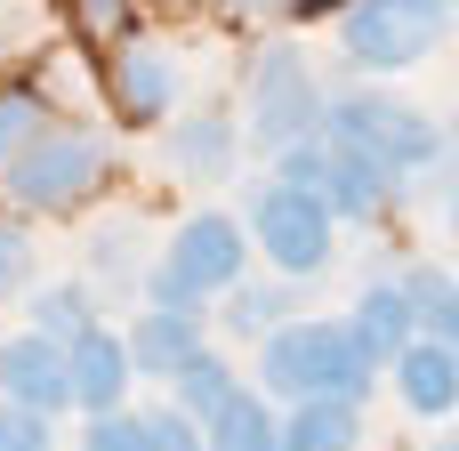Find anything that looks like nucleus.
Here are the masks:
<instances>
[{"label":"nucleus","instance_id":"423d86ee","mask_svg":"<svg viewBox=\"0 0 459 451\" xmlns=\"http://www.w3.org/2000/svg\"><path fill=\"white\" fill-rule=\"evenodd\" d=\"M299 137H323V89L307 73V56L282 40L250 65V145L258 153H282Z\"/></svg>","mask_w":459,"mask_h":451},{"label":"nucleus","instance_id":"bb28decb","mask_svg":"<svg viewBox=\"0 0 459 451\" xmlns=\"http://www.w3.org/2000/svg\"><path fill=\"white\" fill-rule=\"evenodd\" d=\"M226 8H234V16H290L299 0H226Z\"/></svg>","mask_w":459,"mask_h":451},{"label":"nucleus","instance_id":"a878e982","mask_svg":"<svg viewBox=\"0 0 459 451\" xmlns=\"http://www.w3.org/2000/svg\"><path fill=\"white\" fill-rule=\"evenodd\" d=\"M121 16H129V0H81V24L89 32H121Z\"/></svg>","mask_w":459,"mask_h":451},{"label":"nucleus","instance_id":"20e7f679","mask_svg":"<svg viewBox=\"0 0 459 451\" xmlns=\"http://www.w3.org/2000/svg\"><path fill=\"white\" fill-rule=\"evenodd\" d=\"M250 274V234L226 218V210H194L178 234H169V258L145 274L153 307H202V299H226L234 282Z\"/></svg>","mask_w":459,"mask_h":451},{"label":"nucleus","instance_id":"1a4fd4ad","mask_svg":"<svg viewBox=\"0 0 459 451\" xmlns=\"http://www.w3.org/2000/svg\"><path fill=\"white\" fill-rule=\"evenodd\" d=\"M65 379H73V403L97 420V412H121V395H129V379H137V363H129V347H121V331H105V323H89L81 339H65Z\"/></svg>","mask_w":459,"mask_h":451},{"label":"nucleus","instance_id":"aec40b11","mask_svg":"<svg viewBox=\"0 0 459 451\" xmlns=\"http://www.w3.org/2000/svg\"><path fill=\"white\" fill-rule=\"evenodd\" d=\"M403 291H411L420 339H436V347H452V355H459V282H452V274H436V266H420V274H403Z\"/></svg>","mask_w":459,"mask_h":451},{"label":"nucleus","instance_id":"7ed1b4c3","mask_svg":"<svg viewBox=\"0 0 459 451\" xmlns=\"http://www.w3.org/2000/svg\"><path fill=\"white\" fill-rule=\"evenodd\" d=\"M105 169H113L105 137H89V129H73V121H48L24 153L0 169V186H8L16 210H32V218H65V210H81V202L105 186Z\"/></svg>","mask_w":459,"mask_h":451},{"label":"nucleus","instance_id":"b1692460","mask_svg":"<svg viewBox=\"0 0 459 451\" xmlns=\"http://www.w3.org/2000/svg\"><path fill=\"white\" fill-rule=\"evenodd\" d=\"M0 451H56V420H40V412L0 395Z\"/></svg>","mask_w":459,"mask_h":451},{"label":"nucleus","instance_id":"39448f33","mask_svg":"<svg viewBox=\"0 0 459 451\" xmlns=\"http://www.w3.org/2000/svg\"><path fill=\"white\" fill-rule=\"evenodd\" d=\"M444 24H452L444 0H355V8L339 16V48H347V65H363V73H411V65L436 56Z\"/></svg>","mask_w":459,"mask_h":451},{"label":"nucleus","instance_id":"4468645a","mask_svg":"<svg viewBox=\"0 0 459 451\" xmlns=\"http://www.w3.org/2000/svg\"><path fill=\"white\" fill-rule=\"evenodd\" d=\"M355 339H363V355L371 363H395L411 339H420V315H411V291L403 282H371L363 299H355V323H347Z\"/></svg>","mask_w":459,"mask_h":451},{"label":"nucleus","instance_id":"9b49d317","mask_svg":"<svg viewBox=\"0 0 459 451\" xmlns=\"http://www.w3.org/2000/svg\"><path fill=\"white\" fill-rule=\"evenodd\" d=\"M395 395H403V412H420V420H444L459 412V355L452 347H436V339H411L395 363Z\"/></svg>","mask_w":459,"mask_h":451},{"label":"nucleus","instance_id":"6ab92c4d","mask_svg":"<svg viewBox=\"0 0 459 451\" xmlns=\"http://www.w3.org/2000/svg\"><path fill=\"white\" fill-rule=\"evenodd\" d=\"M282 323H299L290 282H282V291H266V282H234V291H226V331H234V339H266V331H282Z\"/></svg>","mask_w":459,"mask_h":451},{"label":"nucleus","instance_id":"f3484780","mask_svg":"<svg viewBox=\"0 0 459 451\" xmlns=\"http://www.w3.org/2000/svg\"><path fill=\"white\" fill-rule=\"evenodd\" d=\"M202 451H282V403H266L258 387H242V395L202 428Z\"/></svg>","mask_w":459,"mask_h":451},{"label":"nucleus","instance_id":"9d476101","mask_svg":"<svg viewBox=\"0 0 459 451\" xmlns=\"http://www.w3.org/2000/svg\"><path fill=\"white\" fill-rule=\"evenodd\" d=\"M234 153H242V129L226 113H186L169 137H161V161L186 178V186H218L234 178Z\"/></svg>","mask_w":459,"mask_h":451},{"label":"nucleus","instance_id":"4be33fe9","mask_svg":"<svg viewBox=\"0 0 459 451\" xmlns=\"http://www.w3.org/2000/svg\"><path fill=\"white\" fill-rule=\"evenodd\" d=\"M40 129H48L40 97H32V89H0V169H8V161H16V153L32 145Z\"/></svg>","mask_w":459,"mask_h":451},{"label":"nucleus","instance_id":"412c9836","mask_svg":"<svg viewBox=\"0 0 459 451\" xmlns=\"http://www.w3.org/2000/svg\"><path fill=\"white\" fill-rule=\"evenodd\" d=\"M89 323H97V307H89L81 282H48V291H32V331H40V339L65 347V339H81Z\"/></svg>","mask_w":459,"mask_h":451},{"label":"nucleus","instance_id":"5701e85b","mask_svg":"<svg viewBox=\"0 0 459 451\" xmlns=\"http://www.w3.org/2000/svg\"><path fill=\"white\" fill-rule=\"evenodd\" d=\"M81 451H153V428H145V412H97L89 420V436H81Z\"/></svg>","mask_w":459,"mask_h":451},{"label":"nucleus","instance_id":"393cba45","mask_svg":"<svg viewBox=\"0 0 459 451\" xmlns=\"http://www.w3.org/2000/svg\"><path fill=\"white\" fill-rule=\"evenodd\" d=\"M24 266H32V250H24V226H16V218L0 210V299H8V291L24 282Z\"/></svg>","mask_w":459,"mask_h":451},{"label":"nucleus","instance_id":"f03ea898","mask_svg":"<svg viewBox=\"0 0 459 451\" xmlns=\"http://www.w3.org/2000/svg\"><path fill=\"white\" fill-rule=\"evenodd\" d=\"M323 137L355 145L387 178H420V169L444 161V129L428 113H411L403 97H387V89H339V97H323Z\"/></svg>","mask_w":459,"mask_h":451},{"label":"nucleus","instance_id":"6e6552de","mask_svg":"<svg viewBox=\"0 0 459 451\" xmlns=\"http://www.w3.org/2000/svg\"><path fill=\"white\" fill-rule=\"evenodd\" d=\"M0 395H8V403H24V412H40V420L73 412L65 347H56V339H40V331H16V339H0Z\"/></svg>","mask_w":459,"mask_h":451},{"label":"nucleus","instance_id":"c756f323","mask_svg":"<svg viewBox=\"0 0 459 451\" xmlns=\"http://www.w3.org/2000/svg\"><path fill=\"white\" fill-rule=\"evenodd\" d=\"M444 8H459V0H444Z\"/></svg>","mask_w":459,"mask_h":451},{"label":"nucleus","instance_id":"f257e3e1","mask_svg":"<svg viewBox=\"0 0 459 451\" xmlns=\"http://www.w3.org/2000/svg\"><path fill=\"white\" fill-rule=\"evenodd\" d=\"M371 387H379V363L363 355V339L347 323H282L258 339V395L266 403H307V395L371 403Z\"/></svg>","mask_w":459,"mask_h":451},{"label":"nucleus","instance_id":"dca6fc26","mask_svg":"<svg viewBox=\"0 0 459 451\" xmlns=\"http://www.w3.org/2000/svg\"><path fill=\"white\" fill-rule=\"evenodd\" d=\"M169 97H178L169 56H161V48H121V65H113V105H121V121H161Z\"/></svg>","mask_w":459,"mask_h":451},{"label":"nucleus","instance_id":"cd10ccee","mask_svg":"<svg viewBox=\"0 0 459 451\" xmlns=\"http://www.w3.org/2000/svg\"><path fill=\"white\" fill-rule=\"evenodd\" d=\"M436 451H459V436H444V444H436Z\"/></svg>","mask_w":459,"mask_h":451},{"label":"nucleus","instance_id":"c85d7f7f","mask_svg":"<svg viewBox=\"0 0 459 451\" xmlns=\"http://www.w3.org/2000/svg\"><path fill=\"white\" fill-rule=\"evenodd\" d=\"M452 234H459V194H452Z\"/></svg>","mask_w":459,"mask_h":451},{"label":"nucleus","instance_id":"0eeeda50","mask_svg":"<svg viewBox=\"0 0 459 451\" xmlns=\"http://www.w3.org/2000/svg\"><path fill=\"white\" fill-rule=\"evenodd\" d=\"M331 210L315 202V194H299V186H258L250 194V234H258V258H274V274L282 282H307V274H323L331 266Z\"/></svg>","mask_w":459,"mask_h":451},{"label":"nucleus","instance_id":"ddd939ff","mask_svg":"<svg viewBox=\"0 0 459 451\" xmlns=\"http://www.w3.org/2000/svg\"><path fill=\"white\" fill-rule=\"evenodd\" d=\"M403 178H387L379 161H363L355 145H331V169H323V210L331 218H379L395 202Z\"/></svg>","mask_w":459,"mask_h":451},{"label":"nucleus","instance_id":"2eb2a0df","mask_svg":"<svg viewBox=\"0 0 459 451\" xmlns=\"http://www.w3.org/2000/svg\"><path fill=\"white\" fill-rule=\"evenodd\" d=\"M355 444H363V403H331V395L282 403V451H355Z\"/></svg>","mask_w":459,"mask_h":451},{"label":"nucleus","instance_id":"f8f14e48","mask_svg":"<svg viewBox=\"0 0 459 451\" xmlns=\"http://www.w3.org/2000/svg\"><path fill=\"white\" fill-rule=\"evenodd\" d=\"M202 331H210V323H202V307H194V315H186V307H145V315L129 323V339H121V347H129V363H137V371L169 379L186 355H202Z\"/></svg>","mask_w":459,"mask_h":451},{"label":"nucleus","instance_id":"a211bd4d","mask_svg":"<svg viewBox=\"0 0 459 451\" xmlns=\"http://www.w3.org/2000/svg\"><path fill=\"white\" fill-rule=\"evenodd\" d=\"M169 395H178V412H186L194 428H210V420L242 395V379H234V363H226V355H210V347H202V355H186V363L169 371Z\"/></svg>","mask_w":459,"mask_h":451}]
</instances>
